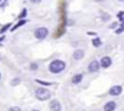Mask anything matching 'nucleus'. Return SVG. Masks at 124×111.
I'll return each mask as SVG.
<instances>
[{"label":"nucleus","instance_id":"4be33fe9","mask_svg":"<svg viewBox=\"0 0 124 111\" xmlns=\"http://www.w3.org/2000/svg\"><path fill=\"white\" fill-rule=\"evenodd\" d=\"M96 1H103V0H96Z\"/></svg>","mask_w":124,"mask_h":111},{"label":"nucleus","instance_id":"393cba45","mask_svg":"<svg viewBox=\"0 0 124 111\" xmlns=\"http://www.w3.org/2000/svg\"><path fill=\"white\" fill-rule=\"evenodd\" d=\"M0 78H1V75H0Z\"/></svg>","mask_w":124,"mask_h":111},{"label":"nucleus","instance_id":"0eeeda50","mask_svg":"<svg viewBox=\"0 0 124 111\" xmlns=\"http://www.w3.org/2000/svg\"><path fill=\"white\" fill-rule=\"evenodd\" d=\"M122 87L120 85H114V87H112L111 89H109V94L111 95H119L120 93H122Z\"/></svg>","mask_w":124,"mask_h":111},{"label":"nucleus","instance_id":"a211bd4d","mask_svg":"<svg viewBox=\"0 0 124 111\" xmlns=\"http://www.w3.org/2000/svg\"><path fill=\"white\" fill-rule=\"evenodd\" d=\"M118 17H119V18H123V17H124V11H120V12L118 14Z\"/></svg>","mask_w":124,"mask_h":111},{"label":"nucleus","instance_id":"4468645a","mask_svg":"<svg viewBox=\"0 0 124 111\" xmlns=\"http://www.w3.org/2000/svg\"><path fill=\"white\" fill-rule=\"evenodd\" d=\"M26 15H27V10L24 9V10H22V12L20 14V16H18V17H20V18H23V17H24Z\"/></svg>","mask_w":124,"mask_h":111},{"label":"nucleus","instance_id":"aec40b11","mask_svg":"<svg viewBox=\"0 0 124 111\" xmlns=\"http://www.w3.org/2000/svg\"><path fill=\"white\" fill-rule=\"evenodd\" d=\"M31 67H32L33 70H34V68H37V64H32V66H31Z\"/></svg>","mask_w":124,"mask_h":111},{"label":"nucleus","instance_id":"423d86ee","mask_svg":"<svg viewBox=\"0 0 124 111\" xmlns=\"http://www.w3.org/2000/svg\"><path fill=\"white\" fill-rule=\"evenodd\" d=\"M99 68H100V62L99 61H91L90 62V65H89V71L90 72H97L99 71Z\"/></svg>","mask_w":124,"mask_h":111},{"label":"nucleus","instance_id":"5701e85b","mask_svg":"<svg viewBox=\"0 0 124 111\" xmlns=\"http://www.w3.org/2000/svg\"><path fill=\"white\" fill-rule=\"evenodd\" d=\"M32 111H39V110H32Z\"/></svg>","mask_w":124,"mask_h":111},{"label":"nucleus","instance_id":"20e7f679","mask_svg":"<svg viewBox=\"0 0 124 111\" xmlns=\"http://www.w3.org/2000/svg\"><path fill=\"white\" fill-rule=\"evenodd\" d=\"M50 110L51 111H61V104L58 100H52L50 102Z\"/></svg>","mask_w":124,"mask_h":111},{"label":"nucleus","instance_id":"f03ea898","mask_svg":"<svg viewBox=\"0 0 124 111\" xmlns=\"http://www.w3.org/2000/svg\"><path fill=\"white\" fill-rule=\"evenodd\" d=\"M35 96L39 99V100H47L50 98V92L46 89V88H38L35 90Z\"/></svg>","mask_w":124,"mask_h":111},{"label":"nucleus","instance_id":"dca6fc26","mask_svg":"<svg viewBox=\"0 0 124 111\" xmlns=\"http://www.w3.org/2000/svg\"><path fill=\"white\" fill-rule=\"evenodd\" d=\"M9 111H22L20 107H16V106H14V107H10L9 109Z\"/></svg>","mask_w":124,"mask_h":111},{"label":"nucleus","instance_id":"9d476101","mask_svg":"<svg viewBox=\"0 0 124 111\" xmlns=\"http://www.w3.org/2000/svg\"><path fill=\"white\" fill-rule=\"evenodd\" d=\"M82 79H83V76H82V75H76V76L72 78V83H73V84H78L79 82H82Z\"/></svg>","mask_w":124,"mask_h":111},{"label":"nucleus","instance_id":"ddd939ff","mask_svg":"<svg viewBox=\"0 0 124 111\" xmlns=\"http://www.w3.org/2000/svg\"><path fill=\"white\" fill-rule=\"evenodd\" d=\"M20 82H21L20 78H15V79L11 82V84H12V85H17V84H20Z\"/></svg>","mask_w":124,"mask_h":111},{"label":"nucleus","instance_id":"a878e982","mask_svg":"<svg viewBox=\"0 0 124 111\" xmlns=\"http://www.w3.org/2000/svg\"><path fill=\"white\" fill-rule=\"evenodd\" d=\"M0 1H1V0H0Z\"/></svg>","mask_w":124,"mask_h":111},{"label":"nucleus","instance_id":"b1692460","mask_svg":"<svg viewBox=\"0 0 124 111\" xmlns=\"http://www.w3.org/2000/svg\"><path fill=\"white\" fill-rule=\"evenodd\" d=\"M119 1H124V0H119Z\"/></svg>","mask_w":124,"mask_h":111},{"label":"nucleus","instance_id":"1a4fd4ad","mask_svg":"<svg viewBox=\"0 0 124 111\" xmlns=\"http://www.w3.org/2000/svg\"><path fill=\"white\" fill-rule=\"evenodd\" d=\"M105 111H113L116 109V102L114 101H108L106 105H105Z\"/></svg>","mask_w":124,"mask_h":111},{"label":"nucleus","instance_id":"39448f33","mask_svg":"<svg viewBox=\"0 0 124 111\" xmlns=\"http://www.w3.org/2000/svg\"><path fill=\"white\" fill-rule=\"evenodd\" d=\"M111 64H112V60H111V58H109V56H105V58H102V60H101V62H100V65H101L103 68L109 67V66H111Z\"/></svg>","mask_w":124,"mask_h":111},{"label":"nucleus","instance_id":"6ab92c4d","mask_svg":"<svg viewBox=\"0 0 124 111\" xmlns=\"http://www.w3.org/2000/svg\"><path fill=\"white\" fill-rule=\"evenodd\" d=\"M41 1V0H32V3H34V4H39Z\"/></svg>","mask_w":124,"mask_h":111},{"label":"nucleus","instance_id":"f8f14e48","mask_svg":"<svg viewBox=\"0 0 124 111\" xmlns=\"http://www.w3.org/2000/svg\"><path fill=\"white\" fill-rule=\"evenodd\" d=\"M93 45H94V46H100V45H101V40H100L99 38L94 39V40H93Z\"/></svg>","mask_w":124,"mask_h":111},{"label":"nucleus","instance_id":"2eb2a0df","mask_svg":"<svg viewBox=\"0 0 124 111\" xmlns=\"http://www.w3.org/2000/svg\"><path fill=\"white\" fill-rule=\"evenodd\" d=\"M123 31H124V25H122V27H120V28H118V29L116 31V33H117V34H120Z\"/></svg>","mask_w":124,"mask_h":111},{"label":"nucleus","instance_id":"412c9836","mask_svg":"<svg viewBox=\"0 0 124 111\" xmlns=\"http://www.w3.org/2000/svg\"><path fill=\"white\" fill-rule=\"evenodd\" d=\"M116 26H117V23H112V25H111V28H114Z\"/></svg>","mask_w":124,"mask_h":111},{"label":"nucleus","instance_id":"f257e3e1","mask_svg":"<svg viewBox=\"0 0 124 111\" xmlns=\"http://www.w3.org/2000/svg\"><path fill=\"white\" fill-rule=\"evenodd\" d=\"M65 67H66V64L63 62V61H61V60H55V61H52L51 64H50V71L52 72V73H58V72H62L65 70Z\"/></svg>","mask_w":124,"mask_h":111},{"label":"nucleus","instance_id":"7ed1b4c3","mask_svg":"<svg viewBox=\"0 0 124 111\" xmlns=\"http://www.w3.org/2000/svg\"><path fill=\"white\" fill-rule=\"evenodd\" d=\"M47 29L46 28H44V27H40V28H38V29H35V32H34V35L38 38V39H44L46 35H47Z\"/></svg>","mask_w":124,"mask_h":111},{"label":"nucleus","instance_id":"9b49d317","mask_svg":"<svg viewBox=\"0 0 124 111\" xmlns=\"http://www.w3.org/2000/svg\"><path fill=\"white\" fill-rule=\"evenodd\" d=\"M24 23H27V21H26V20H21V21H20V22H18V23H17V25H16V26H15V27L12 28V29H16V28H18V27L23 26Z\"/></svg>","mask_w":124,"mask_h":111},{"label":"nucleus","instance_id":"f3484780","mask_svg":"<svg viewBox=\"0 0 124 111\" xmlns=\"http://www.w3.org/2000/svg\"><path fill=\"white\" fill-rule=\"evenodd\" d=\"M10 26H11L10 23H8L6 26H4V27H3V29H1V33H4V32H5V31H6L8 28H10Z\"/></svg>","mask_w":124,"mask_h":111},{"label":"nucleus","instance_id":"6e6552de","mask_svg":"<svg viewBox=\"0 0 124 111\" xmlns=\"http://www.w3.org/2000/svg\"><path fill=\"white\" fill-rule=\"evenodd\" d=\"M84 58V51L83 50H76L74 51V54H73V59L74 60H80V59H83Z\"/></svg>","mask_w":124,"mask_h":111}]
</instances>
